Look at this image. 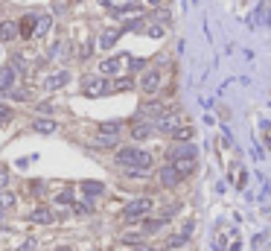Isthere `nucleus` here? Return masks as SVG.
<instances>
[{"label":"nucleus","instance_id":"1","mask_svg":"<svg viewBox=\"0 0 271 251\" xmlns=\"http://www.w3.org/2000/svg\"><path fill=\"white\" fill-rule=\"evenodd\" d=\"M117 164H122L125 169H149L152 167V155L146 149H137V146H125L117 152Z\"/></svg>","mask_w":271,"mask_h":251},{"label":"nucleus","instance_id":"2","mask_svg":"<svg viewBox=\"0 0 271 251\" xmlns=\"http://www.w3.org/2000/svg\"><path fill=\"white\" fill-rule=\"evenodd\" d=\"M155 128L163 131V134H175V131L181 128V117L175 114V111H163V114L155 120Z\"/></svg>","mask_w":271,"mask_h":251},{"label":"nucleus","instance_id":"3","mask_svg":"<svg viewBox=\"0 0 271 251\" xmlns=\"http://www.w3.org/2000/svg\"><path fill=\"white\" fill-rule=\"evenodd\" d=\"M149 210H152V199H134V202L122 210V219H128V222L140 219V216H146Z\"/></svg>","mask_w":271,"mask_h":251},{"label":"nucleus","instance_id":"4","mask_svg":"<svg viewBox=\"0 0 271 251\" xmlns=\"http://www.w3.org/2000/svg\"><path fill=\"white\" fill-rule=\"evenodd\" d=\"M82 91H85V96H102L108 91V82L102 76H88L85 85H82Z\"/></svg>","mask_w":271,"mask_h":251},{"label":"nucleus","instance_id":"5","mask_svg":"<svg viewBox=\"0 0 271 251\" xmlns=\"http://www.w3.org/2000/svg\"><path fill=\"white\" fill-rule=\"evenodd\" d=\"M198 155V149L193 146V143H187V140H181L175 143L172 149H169V161H178V158H195Z\"/></svg>","mask_w":271,"mask_h":251},{"label":"nucleus","instance_id":"6","mask_svg":"<svg viewBox=\"0 0 271 251\" xmlns=\"http://www.w3.org/2000/svg\"><path fill=\"white\" fill-rule=\"evenodd\" d=\"M181 178H184V175L175 169V164H166V167L160 169V184H163V187H178Z\"/></svg>","mask_w":271,"mask_h":251},{"label":"nucleus","instance_id":"7","mask_svg":"<svg viewBox=\"0 0 271 251\" xmlns=\"http://www.w3.org/2000/svg\"><path fill=\"white\" fill-rule=\"evenodd\" d=\"M140 88H143L146 94H155V91L160 88V73H157V70H146L143 79H140Z\"/></svg>","mask_w":271,"mask_h":251},{"label":"nucleus","instance_id":"8","mask_svg":"<svg viewBox=\"0 0 271 251\" xmlns=\"http://www.w3.org/2000/svg\"><path fill=\"white\" fill-rule=\"evenodd\" d=\"M67 82H70V73H67V70H61V73H53V76H47V79H44V88H47V91H59V88L67 85Z\"/></svg>","mask_w":271,"mask_h":251},{"label":"nucleus","instance_id":"9","mask_svg":"<svg viewBox=\"0 0 271 251\" xmlns=\"http://www.w3.org/2000/svg\"><path fill=\"white\" fill-rule=\"evenodd\" d=\"M30 219L35 222V225H53V222H56V213H53L50 208H44V205H41V208H35V210H32Z\"/></svg>","mask_w":271,"mask_h":251},{"label":"nucleus","instance_id":"10","mask_svg":"<svg viewBox=\"0 0 271 251\" xmlns=\"http://www.w3.org/2000/svg\"><path fill=\"white\" fill-rule=\"evenodd\" d=\"M50 27H53V15L41 12V15L35 18V35H32V38H44V35L50 32Z\"/></svg>","mask_w":271,"mask_h":251},{"label":"nucleus","instance_id":"11","mask_svg":"<svg viewBox=\"0 0 271 251\" xmlns=\"http://www.w3.org/2000/svg\"><path fill=\"white\" fill-rule=\"evenodd\" d=\"M15 79H18V70L15 67H0V91L15 88Z\"/></svg>","mask_w":271,"mask_h":251},{"label":"nucleus","instance_id":"12","mask_svg":"<svg viewBox=\"0 0 271 251\" xmlns=\"http://www.w3.org/2000/svg\"><path fill=\"white\" fill-rule=\"evenodd\" d=\"M18 35H21V30L15 21H0V41H15Z\"/></svg>","mask_w":271,"mask_h":251},{"label":"nucleus","instance_id":"13","mask_svg":"<svg viewBox=\"0 0 271 251\" xmlns=\"http://www.w3.org/2000/svg\"><path fill=\"white\" fill-rule=\"evenodd\" d=\"M160 114H163V105H160V102H146V105H140V117H149L152 123H155Z\"/></svg>","mask_w":271,"mask_h":251},{"label":"nucleus","instance_id":"14","mask_svg":"<svg viewBox=\"0 0 271 251\" xmlns=\"http://www.w3.org/2000/svg\"><path fill=\"white\" fill-rule=\"evenodd\" d=\"M169 164H175V169L181 175H190L195 169V158H178V161H169Z\"/></svg>","mask_w":271,"mask_h":251},{"label":"nucleus","instance_id":"15","mask_svg":"<svg viewBox=\"0 0 271 251\" xmlns=\"http://www.w3.org/2000/svg\"><path fill=\"white\" fill-rule=\"evenodd\" d=\"M35 18H38V15H27V18L18 24V30H21L24 38H32V35H35Z\"/></svg>","mask_w":271,"mask_h":251},{"label":"nucleus","instance_id":"16","mask_svg":"<svg viewBox=\"0 0 271 251\" xmlns=\"http://www.w3.org/2000/svg\"><path fill=\"white\" fill-rule=\"evenodd\" d=\"M82 193L85 196H102L105 193V184L102 181H82Z\"/></svg>","mask_w":271,"mask_h":251},{"label":"nucleus","instance_id":"17","mask_svg":"<svg viewBox=\"0 0 271 251\" xmlns=\"http://www.w3.org/2000/svg\"><path fill=\"white\" fill-rule=\"evenodd\" d=\"M152 131H155V123H137L134 128H131V134H134L137 140H146Z\"/></svg>","mask_w":271,"mask_h":251},{"label":"nucleus","instance_id":"18","mask_svg":"<svg viewBox=\"0 0 271 251\" xmlns=\"http://www.w3.org/2000/svg\"><path fill=\"white\" fill-rule=\"evenodd\" d=\"M117 38H120V32H117V30L102 32V38H99V47H102V50H111V47L117 44Z\"/></svg>","mask_w":271,"mask_h":251},{"label":"nucleus","instance_id":"19","mask_svg":"<svg viewBox=\"0 0 271 251\" xmlns=\"http://www.w3.org/2000/svg\"><path fill=\"white\" fill-rule=\"evenodd\" d=\"M32 128L41 131V134H53V131H56V120H35Z\"/></svg>","mask_w":271,"mask_h":251},{"label":"nucleus","instance_id":"20","mask_svg":"<svg viewBox=\"0 0 271 251\" xmlns=\"http://www.w3.org/2000/svg\"><path fill=\"white\" fill-rule=\"evenodd\" d=\"M15 208V196L12 193H0V210H12Z\"/></svg>","mask_w":271,"mask_h":251},{"label":"nucleus","instance_id":"21","mask_svg":"<svg viewBox=\"0 0 271 251\" xmlns=\"http://www.w3.org/2000/svg\"><path fill=\"white\" fill-rule=\"evenodd\" d=\"M12 117H15V111H12L9 105H3V102H0V126H6Z\"/></svg>","mask_w":271,"mask_h":251},{"label":"nucleus","instance_id":"22","mask_svg":"<svg viewBox=\"0 0 271 251\" xmlns=\"http://www.w3.org/2000/svg\"><path fill=\"white\" fill-rule=\"evenodd\" d=\"M117 62H120V59H117ZM117 62H114V59H108V62H102V64H99V70L111 76V73H117Z\"/></svg>","mask_w":271,"mask_h":251},{"label":"nucleus","instance_id":"23","mask_svg":"<svg viewBox=\"0 0 271 251\" xmlns=\"http://www.w3.org/2000/svg\"><path fill=\"white\" fill-rule=\"evenodd\" d=\"M3 94L6 96H12V99H27V91H24V88H9V91H3Z\"/></svg>","mask_w":271,"mask_h":251},{"label":"nucleus","instance_id":"24","mask_svg":"<svg viewBox=\"0 0 271 251\" xmlns=\"http://www.w3.org/2000/svg\"><path fill=\"white\" fill-rule=\"evenodd\" d=\"M166 225V219H149L146 222V234H152V231H160Z\"/></svg>","mask_w":271,"mask_h":251},{"label":"nucleus","instance_id":"25","mask_svg":"<svg viewBox=\"0 0 271 251\" xmlns=\"http://www.w3.org/2000/svg\"><path fill=\"white\" fill-rule=\"evenodd\" d=\"M70 202H73V196H70V190H61L59 196H56V205H59V208H61V205H70Z\"/></svg>","mask_w":271,"mask_h":251},{"label":"nucleus","instance_id":"26","mask_svg":"<svg viewBox=\"0 0 271 251\" xmlns=\"http://www.w3.org/2000/svg\"><path fill=\"white\" fill-rule=\"evenodd\" d=\"M175 137H178V140H190V137H193V128H190V126H181L178 131H175Z\"/></svg>","mask_w":271,"mask_h":251},{"label":"nucleus","instance_id":"27","mask_svg":"<svg viewBox=\"0 0 271 251\" xmlns=\"http://www.w3.org/2000/svg\"><path fill=\"white\" fill-rule=\"evenodd\" d=\"M131 85H134L131 79H117V82H114V91H128Z\"/></svg>","mask_w":271,"mask_h":251},{"label":"nucleus","instance_id":"28","mask_svg":"<svg viewBox=\"0 0 271 251\" xmlns=\"http://www.w3.org/2000/svg\"><path fill=\"white\" fill-rule=\"evenodd\" d=\"M146 35H149V38H160V35H163V27H155V24H152L149 30H146Z\"/></svg>","mask_w":271,"mask_h":251},{"label":"nucleus","instance_id":"29","mask_svg":"<svg viewBox=\"0 0 271 251\" xmlns=\"http://www.w3.org/2000/svg\"><path fill=\"white\" fill-rule=\"evenodd\" d=\"M128 67H131V70H143L146 62H143V59H128Z\"/></svg>","mask_w":271,"mask_h":251},{"label":"nucleus","instance_id":"30","mask_svg":"<svg viewBox=\"0 0 271 251\" xmlns=\"http://www.w3.org/2000/svg\"><path fill=\"white\" fill-rule=\"evenodd\" d=\"M6 187H9V172L0 169V190H6Z\"/></svg>","mask_w":271,"mask_h":251},{"label":"nucleus","instance_id":"31","mask_svg":"<svg viewBox=\"0 0 271 251\" xmlns=\"http://www.w3.org/2000/svg\"><path fill=\"white\" fill-rule=\"evenodd\" d=\"M122 243H128V246H131V243H140V234H125Z\"/></svg>","mask_w":271,"mask_h":251},{"label":"nucleus","instance_id":"32","mask_svg":"<svg viewBox=\"0 0 271 251\" xmlns=\"http://www.w3.org/2000/svg\"><path fill=\"white\" fill-rule=\"evenodd\" d=\"M88 210H90V202H88V199H85L82 205H76V213H88Z\"/></svg>","mask_w":271,"mask_h":251},{"label":"nucleus","instance_id":"33","mask_svg":"<svg viewBox=\"0 0 271 251\" xmlns=\"http://www.w3.org/2000/svg\"><path fill=\"white\" fill-rule=\"evenodd\" d=\"M35 249H38V246H35V240H27V243H24L18 251H35Z\"/></svg>","mask_w":271,"mask_h":251},{"label":"nucleus","instance_id":"34","mask_svg":"<svg viewBox=\"0 0 271 251\" xmlns=\"http://www.w3.org/2000/svg\"><path fill=\"white\" fill-rule=\"evenodd\" d=\"M134 251H155V249H149V246H140V249H134Z\"/></svg>","mask_w":271,"mask_h":251},{"label":"nucleus","instance_id":"35","mask_svg":"<svg viewBox=\"0 0 271 251\" xmlns=\"http://www.w3.org/2000/svg\"><path fill=\"white\" fill-rule=\"evenodd\" d=\"M56 251H70V246H61V249H56Z\"/></svg>","mask_w":271,"mask_h":251},{"label":"nucleus","instance_id":"36","mask_svg":"<svg viewBox=\"0 0 271 251\" xmlns=\"http://www.w3.org/2000/svg\"><path fill=\"white\" fill-rule=\"evenodd\" d=\"M146 3H152V6H157V3H160V0H146Z\"/></svg>","mask_w":271,"mask_h":251}]
</instances>
